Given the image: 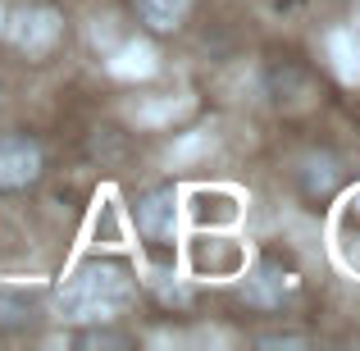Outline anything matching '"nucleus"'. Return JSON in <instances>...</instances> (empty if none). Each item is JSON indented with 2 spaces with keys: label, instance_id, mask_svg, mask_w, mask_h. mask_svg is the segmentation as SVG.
<instances>
[{
  "label": "nucleus",
  "instance_id": "1",
  "mask_svg": "<svg viewBox=\"0 0 360 351\" xmlns=\"http://www.w3.org/2000/svg\"><path fill=\"white\" fill-rule=\"evenodd\" d=\"M132 297V274L115 260H91L60 288V310L69 319H110Z\"/></svg>",
  "mask_w": 360,
  "mask_h": 351
},
{
  "label": "nucleus",
  "instance_id": "2",
  "mask_svg": "<svg viewBox=\"0 0 360 351\" xmlns=\"http://www.w3.org/2000/svg\"><path fill=\"white\" fill-rule=\"evenodd\" d=\"M37 174H41V146L27 137H0V183L27 187Z\"/></svg>",
  "mask_w": 360,
  "mask_h": 351
},
{
  "label": "nucleus",
  "instance_id": "3",
  "mask_svg": "<svg viewBox=\"0 0 360 351\" xmlns=\"http://www.w3.org/2000/svg\"><path fill=\"white\" fill-rule=\"evenodd\" d=\"M174 219H178V210H174V192H169V187L146 192V196L137 201V229L146 233L150 242H160V237L174 233Z\"/></svg>",
  "mask_w": 360,
  "mask_h": 351
},
{
  "label": "nucleus",
  "instance_id": "4",
  "mask_svg": "<svg viewBox=\"0 0 360 351\" xmlns=\"http://www.w3.org/2000/svg\"><path fill=\"white\" fill-rule=\"evenodd\" d=\"M18 23H23L18 27V46L32 51V55H46L55 46V37H60V23H55L51 9H32V14H23Z\"/></svg>",
  "mask_w": 360,
  "mask_h": 351
},
{
  "label": "nucleus",
  "instance_id": "5",
  "mask_svg": "<svg viewBox=\"0 0 360 351\" xmlns=\"http://www.w3.org/2000/svg\"><path fill=\"white\" fill-rule=\"evenodd\" d=\"M192 0H137V18L150 27V32H174L187 18Z\"/></svg>",
  "mask_w": 360,
  "mask_h": 351
}]
</instances>
